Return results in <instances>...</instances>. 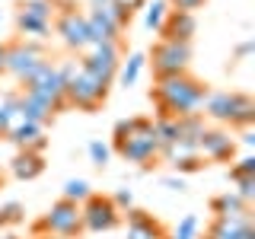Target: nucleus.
I'll use <instances>...</instances> for the list:
<instances>
[{"label": "nucleus", "instance_id": "1", "mask_svg": "<svg viewBox=\"0 0 255 239\" xmlns=\"http://www.w3.org/2000/svg\"><path fill=\"white\" fill-rule=\"evenodd\" d=\"M207 93H211V86L204 80L182 70L172 77H159L150 90V102L156 106V118H185V115H201Z\"/></svg>", "mask_w": 255, "mask_h": 239}, {"label": "nucleus", "instance_id": "2", "mask_svg": "<svg viewBox=\"0 0 255 239\" xmlns=\"http://www.w3.org/2000/svg\"><path fill=\"white\" fill-rule=\"evenodd\" d=\"M201 115L217 124H230L236 131L255 124V99L249 93H230V90H211L201 106Z\"/></svg>", "mask_w": 255, "mask_h": 239}, {"label": "nucleus", "instance_id": "3", "mask_svg": "<svg viewBox=\"0 0 255 239\" xmlns=\"http://www.w3.org/2000/svg\"><path fill=\"white\" fill-rule=\"evenodd\" d=\"M112 150H115L125 163H137L143 169H150L159 156V143H156V134H153V118H143V115L134 118L131 134H128L125 140L112 143Z\"/></svg>", "mask_w": 255, "mask_h": 239}, {"label": "nucleus", "instance_id": "4", "mask_svg": "<svg viewBox=\"0 0 255 239\" xmlns=\"http://www.w3.org/2000/svg\"><path fill=\"white\" fill-rule=\"evenodd\" d=\"M32 233L35 236H64V239H77L83 236V217H80V204L67 201V198H58L48 211L32 223Z\"/></svg>", "mask_w": 255, "mask_h": 239}, {"label": "nucleus", "instance_id": "5", "mask_svg": "<svg viewBox=\"0 0 255 239\" xmlns=\"http://www.w3.org/2000/svg\"><path fill=\"white\" fill-rule=\"evenodd\" d=\"M109 86L106 80L86 74L83 67L77 70L74 77L67 80V86H64V96H67V109H80V112H99L106 106L109 99Z\"/></svg>", "mask_w": 255, "mask_h": 239}, {"label": "nucleus", "instance_id": "6", "mask_svg": "<svg viewBox=\"0 0 255 239\" xmlns=\"http://www.w3.org/2000/svg\"><path fill=\"white\" fill-rule=\"evenodd\" d=\"M48 58L42 42H32V38H13L6 45V58H3V74H10L16 83H22L32 70Z\"/></svg>", "mask_w": 255, "mask_h": 239}, {"label": "nucleus", "instance_id": "7", "mask_svg": "<svg viewBox=\"0 0 255 239\" xmlns=\"http://www.w3.org/2000/svg\"><path fill=\"white\" fill-rule=\"evenodd\" d=\"M80 217H83V233H112L125 223V214L112 204V198L96 191L80 204Z\"/></svg>", "mask_w": 255, "mask_h": 239}, {"label": "nucleus", "instance_id": "8", "mask_svg": "<svg viewBox=\"0 0 255 239\" xmlns=\"http://www.w3.org/2000/svg\"><path fill=\"white\" fill-rule=\"evenodd\" d=\"M54 32L61 35V42L70 48V51L83 54L86 45H90V35H86V13L80 10L77 3L67 6H54V19H51Z\"/></svg>", "mask_w": 255, "mask_h": 239}, {"label": "nucleus", "instance_id": "9", "mask_svg": "<svg viewBox=\"0 0 255 239\" xmlns=\"http://www.w3.org/2000/svg\"><path fill=\"white\" fill-rule=\"evenodd\" d=\"M147 64L150 70H153V77H172V74H182V70H188L191 64V45L185 42H159L147 51Z\"/></svg>", "mask_w": 255, "mask_h": 239}, {"label": "nucleus", "instance_id": "10", "mask_svg": "<svg viewBox=\"0 0 255 239\" xmlns=\"http://www.w3.org/2000/svg\"><path fill=\"white\" fill-rule=\"evenodd\" d=\"M125 42L122 45H86V51L80 54V67L86 70V74L106 80V83H115V74H118V64L125 58Z\"/></svg>", "mask_w": 255, "mask_h": 239}, {"label": "nucleus", "instance_id": "11", "mask_svg": "<svg viewBox=\"0 0 255 239\" xmlns=\"http://www.w3.org/2000/svg\"><path fill=\"white\" fill-rule=\"evenodd\" d=\"M198 156L207 163H233L236 156V140L227 127H204L198 137Z\"/></svg>", "mask_w": 255, "mask_h": 239}, {"label": "nucleus", "instance_id": "12", "mask_svg": "<svg viewBox=\"0 0 255 239\" xmlns=\"http://www.w3.org/2000/svg\"><path fill=\"white\" fill-rule=\"evenodd\" d=\"M156 35L163 38V42H185V45H191V38L198 35V16L195 13H182V10H169Z\"/></svg>", "mask_w": 255, "mask_h": 239}, {"label": "nucleus", "instance_id": "13", "mask_svg": "<svg viewBox=\"0 0 255 239\" xmlns=\"http://www.w3.org/2000/svg\"><path fill=\"white\" fill-rule=\"evenodd\" d=\"M6 140L13 143L16 150H35V153H45L48 147V137H45V124H35V121H26V118H19L10 131L3 134Z\"/></svg>", "mask_w": 255, "mask_h": 239}, {"label": "nucleus", "instance_id": "14", "mask_svg": "<svg viewBox=\"0 0 255 239\" xmlns=\"http://www.w3.org/2000/svg\"><path fill=\"white\" fill-rule=\"evenodd\" d=\"M125 220H128V239H166V227L159 223L153 214L140 211V207H131L125 211Z\"/></svg>", "mask_w": 255, "mask_h": 239}, {"label": "nucleus", "instance_id": "15", "mask_svg": "<svg viewBox=\"0 0 255 239\" xmlns=\"http://www.w3.org/2000/svg\"><path fill=\"white\" fill-rule=\"evenodd\" d=\"M86 35H90V45H122V32H118L112 22L102 16L96 6H86Z\"/></svg>", "mask_w": 255, "mask_h": 239}, {"label": "nucleus", "instance_id": "16", "mask_svg": "<svg viewBox=\"0 0 255 239\" xmlns=\"http://www.w3.org/2000/svg\"><path fill=\"white\" fill-rule=\"evenodd\" d=\"M204 239H255L252 214H246V217H239V220H217L214 217Z\"/></svg>", "mask_w": 255, "mask_h": 239}, {"label": "nucleus", "instance_id": "17", "mask_svg": "<svg viewBox=\"0 0 255 239\" xmlns=\"http://www.w3.org/2000/svg\"><path fill=\"white\" fill-rule=\"evenodd\" d=\"M211 214L217 220H239L246 214H252V204H246L236 191H223V195L211 198Z\"/></svg>", "mask_w": 255, "mask_h": 239}, {"label": "nucleus", "instance_id": "18", "mask_svg": "<svg viewBox=\"0 0 255 239\" xmlns=\"http://www.w3.org/2000/svg\"><path fill=\"white\" fill-rule=\"evenodd\" d=\"M10 172L19 182H32L45 172V156L35 150H16V156L10 159Z\"/></svg>", "mask_w": 255, "mask_h": 239}, {"label": "nucleus", "instance_id": "19", "mask_svg": "<svg viewBox=\"0 0 255 239\" xmlns=\"http://www.w3.org/2000/svg\"><path fill=\"white\" fill-rule=\"evenodd\" d=\"M19 115L26 118V121L48 124V121L54 118V109L48 106L45 99H38V96H32V93H22V90H19Z\"/></svg>", "mask_w": 255, "mask_h": 239}, {"label": "nucleus", "instance_id": "20", "mask_svg": "<svg viewBox=\"0 0 255 239\" xmlns=\"http://www.w3.org/2000/svg\"><path fill=\"white\" fill-rule=\"evenodd\" d=\"M143 67H147V54H143V51H134V54H128V61L118 64V74H115V80L125 86V90H131V86L140 80Z\"/></svg>", "mask_w": 255, "mask_h": 239}, {"label": "nucleus", "instance_id": "21", "mask_svg": "<svg viewBox=\"0 0 255 239\" xmlns=\"http://www.w3.org/2000/svg\"><path fill=\"white\" fill-rule=\"evenodd\" d=\"M16 16L35 19V22H51L54 19V3L51 0H19V3H16Z\"/></svg>", "mask_w": 255, "mask_h": 239}, {"label": "nucleus", "instance_id": "22", "mask_svg": "<svg viewBox=\"0 0 255 239\" xmlns=\"http://www.w3.org/2000/svg\"><path fill=\"white\" fill-rule=\"evenodd\" d=\"M179 121V140L182 143H191V147H198V137L204 134V115H185V118H175Z\"/></svg>", "mask_w": 255, "mask_h": 239}, {"label": "nucleus", "instance_id": "23", "mask_svg": "<svg viewBox=\"0 0 255 239\" xmlns=\"http://www.w3.org/2000/svg\"><path fill=\"white\" fill-rule=\"evenodd\" d=\"M153 134H156L159 150H166L169 143L179 140V121L175 118H153Z\"/></svg>", "mask_w": 255, "mask_h": 239}, {"label": "nucleus", "instance_id": "24", "mask_svg": "<svg viewBox=\"0 0 255 239\" xmlns=\"http://www.w3.org/2000/svg\"><path fill=\"white\" fill-rule=\"evenodd\" d=\"M166 13H169V3H166V0H153V3H147V6H143V29L159 32Z\"/></svg>", "mask_w": 255, "mask_h": 239}, {"label": "nucleus", "instance_id": "25", "mask_svg": "<svg viewBox=\"0 0 255 239\" xmlns=\"http://www.w3.org/2000/svg\"><path fill=\"white\" fill-rule=\"evenodd\" d=\"M90 195H93V185L86 179H67L64 182V195L61 198H67V201H74V204H83Z\"/></svg>", "mask_w": 255, "mask_h": 239}, {"label": "nucleus", "instance_id": "26", "mask_svg": "<svg viewBox=\"0 0 255 239\" xmlns=\"http://www.w3.org/2000/svg\"><path fill=\"white\" fill-rule=\"evenodd\" d=\"M22 220H26V207H22L19 201H6L3 207H0V230H6V227H19Z\"/></svg>", "mask_w": 255, "mask_h": 239}, {"label": "nucleus", "instance_id": "27", "mask_svg": "<svg viewBox=\"0 0 255 239\" xmlns=\"http://www.w3.org/2000/svg\"><path fill=\"white\" fill-rule=\"evenodd\" d=\"M86 153H90V163L96 166V169H106L109 156H112V147L102 143V140H90V143H86Z\"/></svg>", "mask_w": 255, "mask_h": 239}, {"label": "nucleus", "instance_id": "28", "mask_svg": "<svg viewBox=\"0 0 255 239\" xmlns=\"http://www.w3.org/2000/svg\"><path fill=\"white\" fill-rule=\"evenodd\" d=\"M166 239H198V217L195 214H185L179 220V227L172 230V236H166Z\"/></svg>", "mask_w": 255, "mask_h": 239}, {"label": "nucleus", "instance_id": "29", "mask_svg": "<svg viewBox=\"0 0 255 239\" xmlns=\"http://www.w3.org/2000/svg\"><path fill=\"white\" fill-rule=\"evenodd\" d=\"M230 182L236 185L233 191H236L239 198H243L246 204H252V201H255V175H236V179H230Z\"/></svg>", "mask_w": 255, "mask_h": 239}, {"label": "nucleus", "instance_id": "30", "mask_svg": "<svg viewBox=\"0 0 255 239\" xmlns=\"http://www.w3.org/2000/svg\"><path fill=\"white\" fill-rule=\"evenodd\" d=\"M230 179H236V175H255V156H243V159H236L233 166H230Z\"/></svg>", "mask_w": 255, "mask_h": 239}, {"label": "nucleus", "instance_id": "31", "mask_svg": "<svg viewBox=\"0 0 255 239\" xmlns=\"http://www.w3.org/2000/svg\"><path fill=\"white\" fill-rule=\"evenodd\" d=\"M204 166H207V163H204L201 156H188V159H182V163H175L172 169H175V172H182V175H191V172H201Z\"/></svg>", "mask_w": 255, "mask_h": 239}, {"label": "nucleus", "instance_id": "32", "mask_svg": "<svg viewBox=\"0 0 255 239\" xmlns=\"http://www.w3.org/2000/svg\"><path fill=\"white\" fill-rule=\"evenodd\" d=\"M109 198H112V204H115V207H118L122 214H125V211H131V207H134V195H131V188H118L115 195H109Z\"/></svg>", "mask_w": 255, "mask_h": 239}, {"label": "nucleus", "instance_id": "33", "mask_svg": "<svg viewBox=\"0 0 255 239\" xmlns=\"http://www.w3.org/2000/svg\"><path fill=\"white\" fill-rule=\"evenodd\" d=\"M169 3V10H182V13H195L201 10V6L207 3V0H166Z\"/></svg>", "mask_w": 255, "mask_h": 239}, {"label": "nucleus", "instance_id": "34", "mask_svg": "<svg viewBox=\"0 0 255 239\" xmlns=\"http://www.w3.org/2000/svg\"><path fill=\"white\" fill-rule=\"evenodd\" d=\"M249 54H255V42H252V38H246V42H239V45H236L233 58H236V61H246Z\"/></svg>", "mask_w": 255, "mask_h": 239}, {"label": "nucleus", "instance_id": "35", "mask_svg": "<svg viewBox=\"0 0 255 239\" xmlns=\"http://www.w3.org/2000/svg\"><path fill=\"white\" fill-rule=\"evenodd\" d=\"M112 3H118L122 6V10H128V13H137V10H143V6H147V0H112Z\"/></svg>", "mask_w": 255, "mask_h": 239}, {"label": "nucleus", "instance_id": "36", "mask_svg": "<svg viewBox=\"0 0 255 239\" xmlns=\"http://www.w3.org/2000/svg\"><path fill=\"white\" fill-rule=\"evenodd\" d=\"M163 188L179 191V195H182V191H185V179H182V175H179V179H163Z\"/></svg>", "mask_w": 255, "mask_h": 239}, {"label": "nucleus", "instance_id": "37", "mask_svg": "<svg viewBox=\"0 0 255 239\" xmlns=\"http://www.w3.org/2000/svg\"><path fill=\"white\" fill-rule=\"evenodd\" d=\"M243 143H246V147L255 143V131H252V127H243Z\"/></svg>", "mask_w": 255, "mask_h": 239}, {"label": "nucleus", "instance_id": "38", "mask_svg": "<svg viewBox=\"0 0 255 239\" xmlns=\"http://www.w3.org/2000/svg\"><path fill=\"white\" fill-rule=\"evenodd\" d=\"M106 3H112V0H86V6H106Z\"/></svg>", "mask_w": 255, "mask_h": 239}, {"label": "nucleus", "instance_id": "39", "mask_svg": "<svg viewBox=\"0 0 255 239\" xmlns=\"http://www.w3.org/2000/svg\"><path fill=\"white\" fill-rule=\"evenodd\" d=\"M3 58H6V45H0V74H3Z\"/></svg>", "mask_w": 255, "mask_h": 239}, {"label": "nucleus", "instance_id": "40", "mask_svg": "<svg viewBox=\"0 0 255 239\" xmlns=\"http://www.w3.org/2000/svg\"><path fill=\"white\" fill-rule=\"evenodd\" d=\"M54 6H67V3H77V0H51Z\"/></svg>", "mask_w": 255, "mask_h": 239}, {"label": "nucleus", "instance_id": "41", "mask_svg": "<svg viewBox=\"0 0 255 239\" xmlns=\"http://www.w3.org/2000/svg\"><path fill=\"white\" fill-rule=\"evenodd\" d=\"M35 239H64V236H51V233H45V236H35Z\"/></svg>", "mask_w": 255, "mask_h": 239}, {"label": "nucleus", "instance_id": "42", "mask_svg": "<svg viewBox=\"0 0 255 239\" xmlns=\"http://www.w3.org/2000/svg\"><path fill=\"white\" fill-rule=\"evenodd\" d=\"M0 239H19V236H16V233H3V236H0Z\"/></svg>", "mask_w": 255, "mask_h": 239}, {"label": "nucleus", "instance_id": "43", "mask_svg": "<svg viewBox=\"0 0 255 239\" xmlns=\"http://www.w3.org/2000/svg\"><path fill=\"white\" fill-rule=\"evenodd\" d=\"M0 188H3V169H0Z\"/></svg>", "mask_w": 255, "mask_h": 239}]
</instances>
